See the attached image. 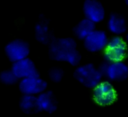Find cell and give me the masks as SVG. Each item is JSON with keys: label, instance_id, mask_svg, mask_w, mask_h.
I'll return each mask as SVG.
<instances>
[{"label": "cell", "instance_id": "1", "mask_svg": "<svg viewBox=\"0 0 128 117\" xmlns=\"http://www.w3.org/2000/svg\"><path fill=\"white\" fill-rule=\"evenodd\" d=\"M50 57L59 62H65L71 66L79 65L81 54L77 49L76 40L72 37L54 38L49 43Z\"/></svg>", "mask_w": 128, "mask_h": 117}, {"label": "cell", "instance_id": "2", "mask_svg": "<svg viewBox=\"0 0 128 117\" xmlns=\"http://www.w3.org/2000/svg\"><path fill=\"white\" fill-rule=\"evenodd\" d=\"M73 75L81 85L90 89H93L102 81V75L99 69L90 63L77 65Z\"/></svg>", "mask_w": 128, "mask_h": 117}, {"label": "cell", "instance_id": "3", "mask_svg": "<svg viewBox=\"0 0 128 117\" xmlns=\"http://www.w3.org/2000/svg\"><path fill=\"white\" fill-rule=\"evenodd\" d=\"M104 61L117 62L123 61L126 57V42L121 35H114L108 38L105 49L103 50Z\"/></svg>", "mask_w": 128, "mask_h": 117}, {"label": "cell", "instance_id": "4", "mask_svg": "<svg viewBox=\"0 0 128 117\" xmlns=\"http://www.w3.org/2000/svg\"><path fill=\"white\" fill-rule=\"evenodd\" d=\"M102 77H106L107 81H124L128 77V67L123 61L103 63L98 68Z\"/></svg>", "mask_w": 128, "mask_h": 117}, {"label": "cell", "instance_id": "5", "mask_svg": "<svg viewBox=\"0 0 128 117\" xmlns=\"http://www.w3.org/2000/svg\"><path fill=\"white\" fill-rule=\"evenodd\" d=\"M93 99L101 106H108L115 102L117 92L110 81H101L93 88Z\"/></svg>", "mask_w": 128, "mask_h": 117}, {"label": "cell", "instance_id": "6", "mask_svg": "<svg viewBox=\"0 0 128 117\" xmlns=\"http://www.w3.org/2000/svg\"><path fill=\"white\" fill-rule=\"evenodd\" d=\"M47 82L40 77V75L29 76L18 81V87L23 95L37 96L41 92L47 90Z\"/></svg>", "mask_w": 128, "mask_h": 117}, {"label": "cell", "instance_id": "7", "mask_svg": "<svg viewBox=\"0 0 128 117\" xmlns=\"http://www.w3.org/2000/svg\"><path fill=\"white\" fill-rule=\"evenodd\" d=\"M4 51L7 58L13 63L28 57L30 53V47L26 41L21 39H15L6 44Z\"/></svg>", "mask_w": 128, "mask_h": 117}, {"label": "cell", "instance_id": "8", "mask_svg": "<svg viewBox=\"0 0 128 117\" xmlns=\"http://www.w3.org/2000/svg\"><path fill=\"white\" fill-rule=\"evenodd\" d=\"M108 41V36L105 31L94 29L90 34H88L84 39V47L87 51L91 53H97L103 51L106 47Z\"/></svg>", "mask_w": 128, "mask_h": 117}, {"label": "cell", "instance_id": "9", "mask_svg": "<svg viewBox=\"0 0 128 117\" xmlns=\"http://www.w3.org/2000/svg\"><path fill=\"white\" fill-rule=\"evenodd\" d=\"M83 13L85 18L94 24L102 22L106 16L105 8L98 0H85L83 3Z\"/></svg>", "mask_w": 128, "mask_h": 117}, {"label": "cell", "instance_id": "10", "mask_svg": "<svg viewBox=\"0 0 128 117\" xmlns=\"http://www.w3.org/2000/svg\"><path fill=\"white\" fill-rule=\"evenodd\" d=\"M11 70L19 80L29 76H34L39 74L34 62L28 57L18 60L16 62H13Z\"/></svg>", "mask_w": 128, "mask_h": 117}, {"label": "cell", "instance_id": "11", "mask_svg": "<svg viewBox=\"0 0 128 117\" xmlns=\"http://www.w3.org/2000/svg\"><path fill=\"white\" fill-rule=\"evenodd\" d=\"M36 103L39 112L53 113L57 109V101L52 91L45 90L36 96Z\"/></svg>", "mask_w": 128, "mask_h": 117}, {"label": "cell", "instance_id": "12", "mask_svg": "<svg viewBox=\"0 0 128 117\" xmlns=\"http://www.w3.org/2000/svg\"><path fill=\"white\" fill-rule=\"evenodd\" d=\"M107 28L114 35H122L126 32L127 29L126 20L122 15L118 13H112L108 18Z\"/></svg>", "mask_w": 128, "mask_h": 117}, {"label": "cell", "instance_id": "13", "mask_svg": "<svg viewBox=\"0 0 128 117\" xmlns=\"http://www.w3.org/2000/svg\"><path fill=\"white\" fill-rule=\"evenodd\" d=\"M35 38L37 41L43 44H48L53 39L46 21H39L35 25Z\"/></svg>", "mask_w": 128, "mask_h": 117}, {"label": "cell", "instance_id": "14", "mask_svg": "<svg viewBox=\"0 0 128 117\" xmlns=\"http://www.w3.org/2000/svg\"><path fill=\"white\" fill-rule=\"evenodd\" d=\"M95 28V24L90 20L84 18L80 20L74 27V34L79 40H83L88 34H90Z\"/></svg>", "mask_w": 128, "mask_h": 117}, {"label": "cell", "instance_id": "15", "mask_svg": "<svg viewBox=\"0 0 128 117\" xmlns=\"http://www.w3.org/2000/svg\"><path fill=\"white\" fill-rule=\"evenodd\" d=\"M19 107L26 114H33L39 112L36 103V96L33 95H23L20 99Z\"/></svg>", "mask_w": 128, "mask_h": 117}, {"label": "cell", "instance_id": "16", "mask_svg": "<svg viewBox=\"0 0 128 117\" xmlns=\"http://www.w3.org/2000/svg\"><path fill=\"white\" fill-rule=\"evenodd\" d=\"M19 79L15 76L11 69H6L0 72V82L5 85H14L18 83Z\"/></svg>", "mask_w": 128, "mask_h": 117}, {"label": "cell", "instance_id": "17", "mask_svg": "<svg viewBox=\"0 0 128 117\" xmlns=\"http://www.w3.org/2000/svg\"><path fill=\"white\" fill-rule=\"evenodd\" d=\"M48 75H49V78H50L51 81H53V82H60L62 80L63 76H64V72H63V70L61 68L54 67V68L50 69Z\"/></svg>", "mask_w": 128, "mask_h": 117}, {"label": "cell", "instance_id": "18", "mask_svg": "<svg viewBox=\"0 0 128 117\" xmlns=\"http://www.w3.org/2000/svg\"><path fill=\"white\" fill-rule=\"evenodd\" d=\"M124 3L125 4H128V0H124Z\"/></svg>", "mask_w": 128, "mask_h": 117}]
</instances>
